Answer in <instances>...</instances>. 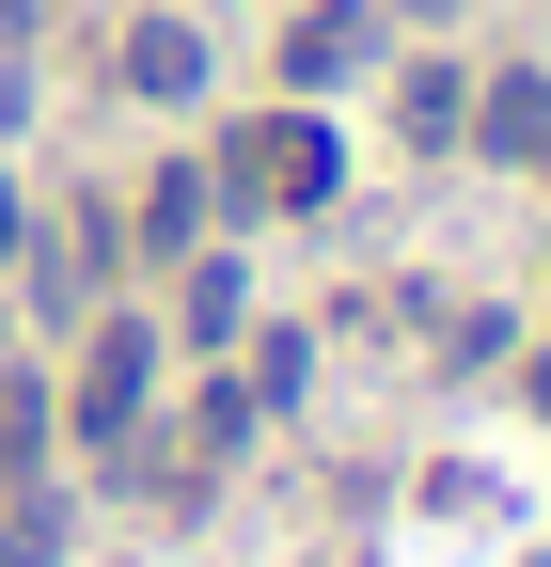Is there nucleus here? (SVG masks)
Returning <instances> with one entry per match:
<instances>
[{
  "instance_id": "6e6552de",
  "label": "nucleus",
  "mask_w": 551,
  "mask_h": 567,
  "mask_svg": "<svg viewBox=\"0 0 551 567\" xmlns=\"http://www.w3.org/2000/svg\"><path fill=\"white\" fill-rule=\"evenodd\" d=\"M63 551V520H48V488H17V505H0V567H48Z\"/></svg>"
},
{
  "instance_id": "0eeeda50",
  "label": "nucleus",
  "mask_w": 551,
  "mask_h": 567,
  "mask_svg": "<svg viewBox=\"0 0 551 567\" xmlns=\"http://www.w3.org/2000/svg\"><path fill=\"white\" fill-rule=\"evenodd\" d=\"M189 442H205V457H237V442H252V394H237V379H205V394H189Z\"/></svg>"
},
{
  "instance_id": "20e7f679",
  "label": "nucleus",
  "mask_w": 551,
  "mask_h": 567,
  "mask_svg": "<svg viewBox=\"0 0 551 567\" xmlns=\"http://www.w3.org/2000/svg\"><path fill=\"white\" fill-rule=\"evenodd\" d=\"M472 142H489L505 174H551V80H536V63H505V80L472 95Z\"/></svg>"
},
{
  "instance_id": "ddd939ff",
  "label": "nucleus",
  "mask_w": 551,
  "mask_h": 567,
  "mask_svg": "<svg viewBox=\"0 0 551 567\" xmlns=\"http://www.w3.org/2000/svg\"><path fill=\"white\" fill-rule=\"evenodd\" d=\"M536 410H551V363H536Z\"/></svg>"
},
{
  "instance_id": "9d476101",
  "label": "nucleus",
  "mask_w": 551,
  "mask_h": 567,
  "mask_svg": "<svg viewBox=\"0 0 551 567\" xmlns=\"http://www.w3.org/2000/svg\"><path fill=\"white\" fill-rule=\"evenodd\" d=\"M457 111H472V95H457V63H426V80H409V142H457Z\"/></svg>"
},
{
  "instance_id": "1a4fd4ad",
  "label": "nucleus",
  "mask_w": 551,
  "mask_h": 567,
  "mask_svg": "<svg viewBox=\"0 0 551 567\" xmlns=\"http://www.w3.org/2000/svg\"><path fill=\"white\" fill-rule=\"evenodd\" d=\"M189 331H205V347L237 331V252H205V268H189Z\"/></svg>"
},
{
  "instance_id": "f257e3e1",
  "label": "nucleus",
  "mask_w": 551,
  "mask_h": 567,
  "mask_svg": "<svg viewBox=\"0 0 551 567\" xmlns=\"http://www.w3.org/2000/svg\"><path fill=\"white\" fill-rule=\"evenodd\" d=\"M205 189H221V205H331V189H347V142H331L315 111H252Z\"/></svg>"
},
{
  "instance_id": "9b49d317",
  "label": "nucleus",
  "mask_w": 551,
  "mask_h": 567,
  "mask_svg": "<svg viewBox=\"0 0 551 567\" xmlns=\"http://www.w3.org/2000/svg\"><path fill=\"white\" fill-rule=\"evenodd\" d=\"M17 32H32V0H0V48H17Z\"/></svg>"
},
{
  "instance_id": "f8f14e48",
  "label": "nucleus",
  "mask_w": 551,
  "mask_h": 567,
  "mask_svg": "<svg viewBox=\"0 0 551 567\" xmlns=\"http://www.w3.org/2000/svg\"><path fill=\"white\" fill-rule=\"evenodd\" d=\"M394 17H457V0H394Z\"/></svg>"
},
{
  "instance_id": "f03ea898",
  "label": "nucleus",
  "mask_w": 551,
  "mask_h": 567,
  "mask_svg": "<svg viewBox=\"0 0 551 567\" xmlns=\"http://www.w3.org/2000/svg\"><path fill=\"white\" fill-rule=\"evenodd\" d=\"M143 379H158V331L143 316H95V347H80V442H143Z\"/></svg>"
},
{
  "instance_id": "7ed1b4c3",
  "label": "nucleus",
  "mask_w": 551,
  "mask_h": 567,
  "mask_svg": "<svg viewBox=\"0 0 551 567\" xmlns=\"http://www.w3.org/2000/svg\"><path fill=\"white\" fill-rule=\"evenodd\" d=\"M378 63V17L363 0H300V32H284V95H347Z\"/></svg>"
},
{
  "instance_id": "423d86ee",
  "label": "nucleus",
  "mask_w": 551,
  "mask_h": 567,
  "mask_svg": "<svg viewBox=\"0 0 551 567\" xmlns=\"http://www.w3.org/2000/svg\"><path fill=\"white\" fill-rule=\"evenodd\" d=\"M143 237H158V252H189V237H205V174H189V158L143 189Z\"/></svg>"
},
{
  "instance_id": "39448f33",
  "label": "nucleus",
  "mask_w": 551,
  "mask_h": 567,
  "mask_svg": "<svg viewBox=\"0 0 551 567\" xmlns=\"http://www.w3.org/2000/svg\"><path fill=\"white\" fill-rule=\"evenodd\" d=\"M126 95L189 111V95H205V32H189V17H143V32H126Z\"/></svg>"
}]
</instances>
